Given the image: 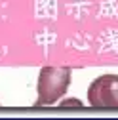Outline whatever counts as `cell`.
<instances>
[{"label":"cell","instance_id":"1","mask_svg":"<svg viewBox=\"0 0 118 120\" xmlns=\"http://www.w3.org/2000/svg\"><path fill=\"white\" fill-rule=\"evenodd\" d=\"M70 74L72 71L69 67H42L38 72V99L34 107H50L57 103L70 86Z\"/></svg>","mask_w":118,"mask_h":120},{"label":"cell","instance_id":"2","mask_svg":"<svg viewBox=\"0 0 118 120\" xmlns=\"http://www.w3.org/2000/svg\"><path fill=\"white\" fill-rule=\"evenodd\" d=\"M88 105L95 109H118V74H101L88 88Z\"/></svg>","mask_w":118,"mask_h":120},{"label":"cell","instance_id":"3","mask_svg":"<svg viewBox=\"0 0 118 120\" xmlns=\"http://www.w3.org/2000/svg\"><path fill=\"white\" fill-rule=\"evenodd\" d=\"M59 107L61 109H80L82 107V101H78L76 97H69V99H63L61 103H59Z\"/></svg>","mask_w":118,"mask_h":120}]
</instances>
